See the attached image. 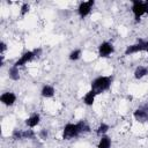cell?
<instances>
[{
	"label": "cell",
	"instance_id": "obj_1",
	"mask_svg": "<svg viewBox=\"0 0 148 148\" xmlns=\"http://www.w3.org/2000/svg\"><path fill=\"white\" fill-rule=\"evenodd\" d=\"M113 82V77L111 75H99L96 76L90 82V89L96 92V95H101L108 90H110Z\"/></svg>",
	"mask_w": 148,
	"mask_h": 148
},
{
	"label": "cell",
	"instance_id": "obj_2",
	"mask_svg": "<svg viewBox=\"0 0 148 148\" xmlns=\"http://www.w3.org/2000/svg\"><path fill=\"white\" fill-rule=\"evenodd\" d=\"M131 12L133 14L134 21L138 23L141 21L142 16L148 15V0L142 1V0H132V6H131Z\"/></svg>",
	"mask_w": 148,
	"mask_h": 148
},
{
	"label": "cell",
	"instance_id": "obj_3",
	"mask_svg": "<svg viewBox=\"0 0 148 148\" xmlns=\"http://www.w3.org/2000/svg\"><path fill=\"white\" fill-rule=\"evenodd\" d=\"M139 52H148V39L140 38L135 43L127 45L124 50V56L128 57V56H132Z\"/></svg>",
	"mask_w": 148,
	"mask_h": 148
},
{
	"label": "cell",
	"instance_id": "obj_4",
	"mask_svg": "<svg viewBox=\"0 0 148 148\" xmlns=\"http://www.w3.org/2000/svg\"><path fill=\"white\" fill-rule=\"evenodd\" d=\"M81 135L80 128L77 123H67L64 127H62V133H61V139L62 140H73L77 136Z\"/></svg>",
	"mask_w": 148,
	"mask_h": 148
},
{
	"label": "cell",
	"instance_id": "obj_5",
	"mask_svg": "<svg viewBox=\"0 0 148 148\" xmlns=\"http://www.w3.org/2000/svg\"><path fill=\"white\" fill-rule=\"evenodd\" d=\"M114 53V45L109 40H103L97 46V54L99 58H109Z\"/></svg>",
	"mask_w": 148,
	"mask_h": 148
},
{
	"label": "cell",
	"instance_id": "obj_6",
	"mask_svg": "<svg viewBox=\"0 0 148 148\" xmlns=\"http://www.w3.org/2000/svg\"><path fill=\"white\" fill-rule=\"evenodd\" d=\"M95 5V1L94 0H88V1H81L76 8V13L79 15L80 18H86L87 16H89L91 14V10H92V7Z\"/></svg>",
	"mask_w": 148,
	"mask_h": 148
},
{
	"label": "cell",
	"instance_id": "obj_7",
	"mask_svg": "<svg viewBox=\"0 0 148 148\" xmlns=\"http://www.w3.org/2000/svg\"><path fill=\"white\" fill-rule=\"evenodd\" d=\"M133 118L138 123H148V104H143L138 106L133 111Z\"/></svg>",
	"mask_w": 148,
	"mask_h": 148
},
{
	"label": "cell",
	"instance_id": "obj_8",
	"mask_svg": "<svg viewBox=\"0 0 148 148\" xmlns=\"http://www.w3.org/2000/svg\"><path fill=\"white\" fill-rule=\"evenodd\" d=\"M34 59H36V54H35L34 50H28V51H24V52L20 56V58H18L13 65L16 66V67H18V68H21V67L28 65L29 62H31Z\"/></svg>",
	"mask_w": 148,
	"mask_h": 148
},
{
	"label": "cell",
	"instance_id": "obj_9",
	"mask_svg": "<svg viewBox=\"0 0 148 148\" xmlns=\"http://www.w3.org/2000/svg\"><path fill=\"white\" fill-rule=\"evenodd\" d=\"M17 101V96L14 91H5L0 95V102L2 105L9 108V106H13Z\"/></svg>",
	"mask_w": 148,
	"mask_h": 148
},
{
	"label": "cell",
	"instance_id": "obj_10",
	"mask_svg": "<svg viewBox=\"0 0 148 148\" xmlns=\"http://www.w3.org/2000/svg\"><path fill=\"white\" fill-rule=\"evenodd\" d=\"M40 120H42V117L39 113H32L24 120V124L27 128H35L40 124Z\"/></svg>",
	"mask_w": 148,
	"mask_h": 148
},
{
	"label": "cell",
	"instance_id": "obj_11",
	"mask_svg": "<svg viewBox=\"0 0 148 148\" xmlns=\"http://www.w3.org/2000/svg\"><path fill=\"white\" fill-rule=\"evenodd\" d=\"M43 98H52L56 95V88L52 84H44L39 91Z\"/></svg>",
	"mask_w": 148,
	"mask_h": 148
},
{
	"label": "cell",
	"instance_id": "obj_12",
	"mask_svg": "<svg viewBox=\"0 0 148 148\" xmlns=\"http://www.w3.org/2000/svg\"><path fill=\"white\" fill-rule=\"evenodd\" d=\"M96 97H97L96 92H95L94 90L89 89V90L83 95V97H82V102H83V104H84L86 106H92L94 103H95Z\"/></svg>",
	"mask_w": 148,
	"mask_h": 148
},
{
	"label": "cell",
	"instance_id": "obj_13",
	"mask_svg": "<svg viewBox=\"0 0 148 148\" xmlns=\"http://www.w3.org/2000/svg\"><path fill=\"white\" fill-rule=\"evenodd\" d=\"M147 75H148V66H145V65L136 66L134 72H133V76L135 80H142Z\"/></svg>",
	"mask_w": 148,
	"mask_h": 148
},
{
	"label": "cell",
	"instance_id": "obj_14",
	"mask_svg": "<svg viewBox=\"0 0 148 148\" xmlns=\"http://www.w3.org/2000/svg\"><path fill=\"white\" fill-rule=\"evenodd\" d=\"M111 146H112V139L110 135L105 134L99 136L97 142V148H111Z\"/></svg>",
	"mask_w": 148,
	"mask_h": 148
},
{
	"label": "cell",
	"instance_id": "obj_15",
	"mask_svg": "<svg viewBox=\"0 0 148 148\" xmlns=\"http://www.w3.org/2000/svg\"><path fill=\"white\" fill-rule=\"evenodd\" d=\"M8 77L12 80V81H18L21 79V75H20V68L12 65L9 68H8Z\"/></svg>",
	"mask_w": 148,
	"mask_h": 148
},
{
	"label": "cell",
	"instance_id": "obj_16",
	"mask_svg": "<svg viewBox=\"0 0 148 148\" xmlns=\"http://www.w3.org/2000/svg\"><path fill=\"white\" fill-rule=\"evenodd\" d=\"M81 57H82V50L79 49V47L72 50V51L68 53V60H69V61H73V62L80 60Z\"/></svg>",
	"mask_w": 148,
	"mask_h": 148
},
{
	"label": "cell",
	"instance_id": "obj_17",
	"mask_svg": "<svg viewBox=\"0 0 148 148\" xmlns=\"http://www.w3.org/2000/svg\"><path fill=\"white\" fill-rule=\"evenodd\" d=\"M109 130H110V125L106 124V123H104V121H102V123H99V125H98L97 128H96V134H97L98 136L105 135V134H108Z\"/></svg>",
	"mask_w": 148,
	"mask_h": 148
},
{
	"label": "cell",
	"instance_id": "obj_18",
	"mask_svg": "<svg viewBox=\"0 0 148 148\" xmlns=\"http://www.w3.org/2000/svg\"><path fill=\"white\" fill-rule=\"evenodd\" d=\"M77 123V125H79V128H80V132H81V134H86V133H90L91 132V127H90V125L86 121V120H79V121H76Z\"/></svg>",
	"mask_w": 148,
	"mask_h": 148
},
{
	"label": "cell",
	"instance_id": "obj_19",
	"mask_svg": "<svg viewBox=\"0 0 148 148\" xmlns=\"http://www.w3.org/2000/svg\"><path fill=\"white\" fill-rule=\"evenodd\" d=\"M36 132L34 131V128H27L23 130V140H34L36 138Z\"/></svg>",
	"mask_w": 148,
	"mask_h": 148
},
{
	"label": "cell",
	"instance_id": "obj_20",
	"mask_svg": "<svg viewBox=\"0 0 148 148\" xmlns=\"http://www.w3.org/2000/svg\"><path fill=\"white\" fill-rule=\"evenodd\" d=\"M12 138L13 140H23V130H18V128H15L13 130L12 132Z\"/></svg>",
	"mask_w": 148,
	"mask_h": 148
},
{
	"label": "cell",
	"instance_id": "obj_21",
	"mask_svg": "<svg viewBox=\"0 0 148 148\" xmlns=\"http://www.w3.org/2000/svg\"><path fill=\"white\" fill-rule=\"evenodd\" d=\"M30 12V5L27 3V2H23L20 7V15L21 16H25L28 13Z\"/></svg>",
	"mask_w": 148,
	"mask_h": 148
},
{
	"label": "cell",
	"instance_id": "obj_22",
	"mask_svg": "<svg viewBox=\"0 0 148 148\" xmlns=\"http://www.w3.org/2000/svg\"><path fill=\"white\" fill-rule=\"evenodd\" d=\"M38 136H39L42 140H46V139H49V136H50V132H49V130H47V128H42V130H39V132H38Z\"/></svg>",
	"mask_w": 148,
	"mask_h": 148
},
{
	"label": "cell",
	"instance_id": "obj_23",
	"mask_svg": "<svg viewBox=\"0 0 148 148\" xmlns=\"http://www.w3.org/2000/svg\"><path fill=\"white\" fill-rule=\"evenodd\" d=\"M7 50H8V45H7V43L3 42V40H1V42H0V54L3 56V53H5Z\"/></svg>",
	"mask_w": 148,
	"mask_h": 148
},
{
	"label": "cell",
	"instance_id": "obj_24",
	"mask_svg": "<svg viewBox=\"0 0 148 148\" xmlns=\"http://www.w3.org/2000/svg\"><path fill=\"white\" fill-rule=\"evenodd\" d=\"M34 52L36 54V58H39L42 56V53H43V49L42 47H36V49H34Z\"/></svg>",
	"mask_w": 148,
	"mask_h": 148
}]
</instances>
